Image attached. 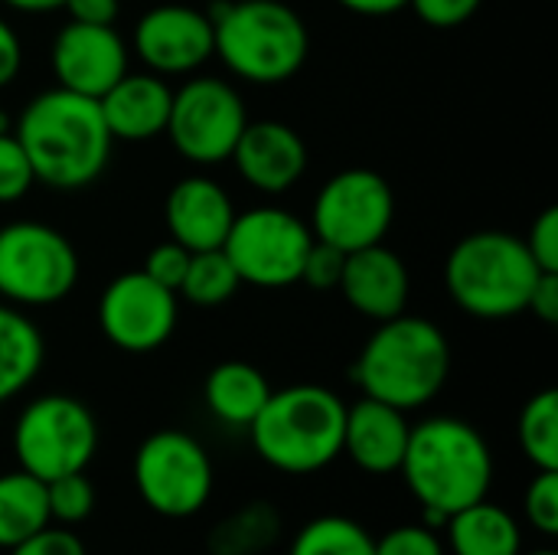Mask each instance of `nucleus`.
<instances>
[{
	"label": "nucleus",
	"mask_w": 558,
	"mask_h": 555,
	"mask_svg": "<svg viewBox=\"0 0 558 555\" xmlns=\"http://www.w3.org/2000/svg\"><path fill=\"white\" fill-rule=\"evenodd\" d=\"M78 281L75 245L46 222L0 226V301L13 307H49Z\"/></svg>",
	"instance_id": "8"
},
{
	"label": "nucleus",
	"mask_w": 558,
	"mask_h": 555,
	"mask_svg": "<svg viewBox=\"0 0 558 555\" xmlns=\"http://www.w3.org/2000/svg\"><path fill=\"white\" fill-rule=\"evenodd\" d=\"M448 373L451 343L445 330L412 314L379 321L350 370L363 396L402 412L428 406L445 389Z\"/></svg>",
	"instance_id": "2"
},
{
	"label": "nucleus",
	"mask_w": 558,
	"mask_h": 555,
	"mask_svg": "<svg viewBox=\"0 0 558 555\" xmlns=\"http://www.w3.org/2000/svg\"><path fill=\"white\" fill-rule=\"evenodd\" d=\"M543 268L526 239L484 229L464 236L445 262V288L451 301L477 321H510L530 307V294Z\"/></svg>",
	"instance_id": "6"
},
{
	"label": "nucleus",
	"mask_w": 558,
	"mask_h": 555,
	"mask_svg": "<svg viewBox=\"0 0 558 555\" xmlns=\"http://www.w3.org/2000/svg\"><path fill=\"white\" fill-rule=\"evenodd\" d=\"M190 258H193V252L186 245H180V242L170 239V242H160L157 249H150V255H147V262H144L141 272L147 278H154L157 285H163L170 291H180L183 275L190 268Z\"/></svg>",
	"instance_id": "34"
},
{
	"label": "nucleus",
	"mask_w": 558,
	"mask_h": 555,
	"mask_svg": "<svg viewBox=\"0 0 558 555\" xmlns=\"http://www.w3.org/2000/svg\"><path fill=\"white\" fill-rule=\"evenodd\" d=\"M281 536V517L271 504H248L219 520L209 533L213 555H262Z\"/></svg>",
	"instance_id": "25"
},
{
	"label": "nucleus",
	"mask_w": 558,
	"mask_h": 555,
	"mask_svg": "<svg viewBox=\"0 0 558 555\" xmlns=\"http://www.w3.org/2000/svg\"><path fill=\"white\" fill-rule=\"evenodd\" d=\"M530 555H556L553 550H536V553H530Z\"/></svg>",
	"instance_id": "43"
},
{
	"label": "nucleus",
	"mask_w": 558,
	"mask_h": 555,
	"mask_svg": "<svg viewBox=\"0 0 558 555\" xmlns=\"http://www.w3.org/2000/svg\"><path fill=\"white\" fill-rule=\"evenodd\" d=\"M445 533L454 555H523V530L517 517L487 497L451 514Z\"/></svg>",
	"instance_id": "22"
},
{
	"label": "nucleus",
	"mask_w": 558,
	"mask_h": 555,
	"mask_svg": "<svg viewBox=\"0 0 558 555\" xmlns=\"http://www.w3.org/2000/svg\"><path fill=\"white\" fill-rule=\"evenodd\" d=\"M343 265H347V252L343 249L314 239L311 249H307L304 268H301V281L307 288H314V291H337L340 278H343Z\"/></svg>",
	"instance_id": "32"
},
{
	"label": "nucleus",
	"mask_w": 558,
	"mask_h": 555,
	"mask_svg": "<svg viewBox=\"0 0 558 555\" xmlns=\"http://www.w3.org/2000/svg\"><path fill=\"white\" fill-rule=\"evenodd\" d=\"M173 88L157 72H124L101 98V118L114 141H154L167 131Z\"/></svg>",
	"instance_id": "20"
},
{
	"label": "nucleus",
	"mask_w": 558,
	"mask_h": 555,
	"mask_svg": "<svg viewBox=\"0 0 558 555\" xmlns=\"http://www.w3.org/2000/svg\"><path fill=\"white\" fill-rule=\"evenodd\" d=\"M523 514L536 533L556 536L558 533V471H536L523 494Z\"/></svg>",
	"instance_id": "31"
},
{
	"label": "nucleus",
	"mask_w": 558,
	"mask_h": 555,
	"mask_svg": "<svg viewBox=\"0 0 558 555\" xmlns=\"http://www.w3.org/2000/svg\"><path fill=\"white\" fill-rule=\"evenodd\" d=\"M347 402L324 386L271 389L248 425L255 455L281 474H317L343 455Z\"/></svg>",
	"instance_id": "4"
},
{
	"label": "nucleus",
	"mask_w": 558,
	"mask_h": 555,
	"mask_svg": "<svg viewBox=\"0 0 558 555\" xmlns=\"http://www.w3.org/2000/svg\"><path fill=\"white\" fill-rule=\"evenodd\" d=\"M526 249L543 272H558V209L549 206L536 216L526 236Z\"/></svg>",
	"instance_id": "36"
},
{
	"label": "nucleus",
	"mask_w": 558,
	"mask_h": 555,
	"mask_svg": "<svg viewBox=\"0 0 558 555\" xmlns=\"http://www.w3.org/2000/svg\"><path fill=\"white\" fill-rule=\"evenodd\" d=\"M213 484L216 471L206 448L180 429L147 435L134 455V487L163 520H190L199 514L213 497Z\"/></svg>",
	"instance_id": "9"
},
{
	"label": "nucleus",
	"mask_w": 558,
	"mask_h": 555,
	"mask_svg": "<svg viewBox=\"0 0 558 555\" xmlns=\"http://www.w3.org/2000/svg\"><path fill=\"white\" fill-rule=\"evenodd\" d=\"M3 3L20 13H52V10H62L65 0H3Z\"/></svg>",
	"instance_id": "42"
},
{
	"label": "nucleus",
	"mask_w": 558,
	"mask_h": 555,
	"mask_svg": "<svg viewBox=\"0 0 558 555\" xmlns=\"http://www.w3.org/2000/svg\"><path fill=\"white\" fill-rule=\"evenodd\" d=\"M314 232L304 219L281 206H258L235 213V222L222 242L242 285L255 288H288L301 281V268Z\"/></svg>",
	"instance_id": "10"
},
{
	"label": "nucleus",
	"mask_w": 558,
	"mask_h": 555,
	"mask_svg": "<svg viewBox=\"0 0 558 555\" xmlns=\"http://www.w3.org/2000/svg\"><path fill=\"white\" fill-rule=\"evenodd\" d=\"M396 196L383 173L369 167H350L330 177L311 209V232L343 252L376 245L392 229Z\"/></svg>",
	"instance_id": "12"
},
{
	"label": "nucleus",
	"mask_w": 558,
	"mask_h": 555,
	"mask_svg": "<svg viewBox=\"0 0 558 555\" xmlns=\"http://www.w3.org/2000/svg\"><path fill=\"white\" fill-rule=\"evenodd\" d=\"M517 438L536 471H558V393H536L517 422Z\"/></svg>",
	"instance_id": "26"
},
{
	"label": "nucleus",
	"mask_w": 558,
	"mask_h": 555,
	"mask_svg": "<svg viewBox=\"0 0 558 555\" xmlns=\"http://www.w3.org/2000/svg\"><path fill=\"white\" fill-rule=\"evenodd\" d=\"M62 10L75 23H92V26H114L121 0H65Z\"/></svg>",
	"instance_id": "38"
},
{
	"label": "nucleus",
	"mask_w": 558,
	"mask_h": 555,
	"mask_svg": "<svg viewBox=\"0 0 558 555\" xmlns=\"http://www.w3.org/2000/svg\"><path fill=\"white\" fill-rule=\"evenodd\" d=\"M13 134L29 157L36 183L52 190L92 186L105 173L114 144L98 98L59 85L36 95L20 111Z\"/></svg>",
	"instance_id": "1"
},
{
	"label": "nucleus",
	"mask_w": 558,
	"mask_h": 555,
	"mask_svg": "<svg viewBox=\"0 0 558 555\" xmlns=\"http://www.w3.org/2000/svg\"><path fill=\"white\" fill-rule=\"evenodd\" d=\"M52 75L59 88L101 98L128 72V46L114 26L69 20L52 39Z\"/></svg>",
	"instance_id": "15"
},
{
	"label": "nucleus",
	"mask_w": 558,
	"mask_h": 555,
	"mask_svg": "<svg viewBox=\"0 0 558 555\" xmlns=\"http://www.w3.org/2000/svg\"><path fill=\"white\" fill-rule=\"evenodd\" d=\"M43 357L46 343L39 327L20 307L0 301V406L39 376Z\"/></svg>",
	"instance_id": "23"
},
{
	"label": "nucleus",
	"mask_w": 558,
	"mask_h": 555,
	"mask_svg": "<svg viewBox=\"0 0 558 555\" xmlns=\"http://www.w3.org/2000/svg\"><path fill=\"white\" fill-rule=\"evenodd\" d=\"M46 500H49V517L59 527H75L85 523L95 510V487L85 478V471L56 478L46 484Z\"/></svg>",
	"instance_id": "29"
},
{
	"label": "nucleus",
	"mask_w": 558,
	"mask_h": 555,
	"mask_svg": "<svg viewBox=\"0 0 558 555\" xmlns=\"http://www.w3.org/2000/svg\"><path fill=\"white\" fill-rule=\"evenodd\" d=\"M245 124L248 114L242 95L222 79L199 75L173 92L163 134H170L177 154L190 164L213 167L232 157V147Z\"/></svg>",
	"instance_id": "11"
},
{
	"label": "nucleus",
	"mask_w": 558,
	"mask_h": 555,
	"mask_svg": "<svg viewBox=\"0 0 558 555\" xmlns=\"http://www.w3.org/2000/svg\"><path fill=\"white\" fill-rule=\"evenodd\" d=\"M337 3L360 16H392L409 7V0H337Z\"/></svg>",
	"instance_id": "41"
},
{
	"label": "nucleus",
	"mask_w": 558,
	"mask_h": 555,
	"mask_svg": "<svg viewBox=\"0 0 558 555\" xmlns=\"http://www.w3.org/2000/svg\"><path fill=\"white\" fill-rule=\"evenodd\" d=\"M376 555H445V543L438 540V530H428L425 523H409L383 533L376 540Z\"/></svg>",
	"instance_id": "33"
},
{
	"label": "nucleus",
	"mask_w": 558,
	"mask_h": 555,
	"mask_svg": "<svg viewBox=\"0 0 558 555\" xmlns=\"http://www.w3.org/2000/svg\"><path fill=\"white\" fill-rule=\"evenodd\" d=\"M239 177L258 193H288L307 170V144L281 121H248L232 157Z\"/></svg>",
	"instance_id": "16"
},
{
	"label": "nucleus",
	"mask_w": 558,
	"mask_h": 555,
	"mask_svg": "<svg viewBox=\"0 0 558 555\" xmlns=\"http://www.w3.org/2000/svg\"><path fill=\"white\" fill-rule=\"evenodd\" d=\"M134 49L157 75H190L213 59V23L203 10L160 3L137 20Z\"/></svg>",
	"instance_id": "14"
},
{
	"label": "nucleus",
	"mask_w": 558,
	"mask_h": 555,
	"mask_svg": "<svg viewBox=\"0 0 558 555\" xmlns=\"http://www.w3.org/2000/svg\"><path fill=\"white\" fill-rule=\"evenodd\" d=\"M399 471L422 510L451 517L490 494L494 455L471 422L435 415L412 425Z\"/></svg>",
	"instance_id": "3"
},
{
	"label": "nucleus",
	"mask_w": 558,
	"mask_h": 555,
	"mask_svg": "<svg viewBox=\"0 0 558 555\" xmlns=\"http://www.w3.org/2000/svg\"><path fill=\"white\" fill-rule=\"evenodd\" d=\"M288 555H376V540L356 520L327 514L298 533Z\"/></svg>",
	"instance_id": "27"
},
{
	"label": "nucleus",
	"mask_w": 558,
	"mask_h": 555,
	"mask_svg": "<svg viewBox=\"0 0 558 555\" xmlns=\"http://www.w3.org/2000/svg\"><path fill=\"white\" fill-rule=\"evenodd\" d=\"M409 268L405 262L386 249L383 242L347 252V265H343V278H340V294L343 301L369 317V321H389L405 314L409 307Z\"/></svg>",
	"instance_id": "17"
},
{
	"label": "nucleus",
	"mask_w": 558,
	"mask_h": 555,
	"mask_svg": "<svg viewBox=\"0 0 558 555\" xmlns=\"http://www.w3.org/2000/svg\"><path fill=\"white\" fill-rule=\"evenodd\" d=\"M239 285L242 278L235 275L229 255L222 249H209V252H193L177 294H183L190 304H199V307H219L239 291Z\"/></svg>",
	"instance_id": "28"
},
{
	"label": "nucleus",
	"mask_w": 558,
	"mask_h": 555,
	"mask_svg": "<svg viewBox=\"0 0 558 555\" xmlns=\"http://www.w3.org/2000/svg\"><path fill=\"white\" fill-rule=\"evenodd\" d=\"M271 396V383L265 373L245 360H226L209 370L203 399L213 419H219L229 429H248L262 406Z\"/></svg>",
	"instance_id": "21"
},
{
	"label": "nucleus",
	"mask_w": 558,
	"mask_h": 555,
	"mask_svg": "<svg viewBox=\"0 0 558 555\" xmlns=\"http://www.w3.org/2000/svg\"><path fill=\"white\" fill-rule=\"evenodd\" d=\"M481 3L484 0H409L415 16L425 20L428 26H438V29H451V26L468 23L481 10Z\"/></svg>",
	"instance_id": "37"
},
{
	"label": "nucleus",
	"mask_w": 558,
	"mask_h": 555,
	"mask_svg": "<svg viewBox=\"0 0 558 555\" xmlns=\"http://www.w3.org/2000/svg\"><path fill=\"white\" fill-rule=\"evenodd\" d=\"M177 291L157 285L144 272H124L101 291L98 327L105 340L124 353L160 350L177 330Z\"/></svg>",
	"instance_id": "13"
},
{
	"label": "nucleus",
	"mask_w": 558,
	"mask_h": 555,
	"mask_svg": "<svg viewBox=\"0 0 558 555\" xmlns=\"http://www.w3.org/2000/svg\"><path fill=\"white\" fill-rule=\"evenodd\" d=\"M95 451L98 422L92 409L62 393L33 399L13 425V455L20 468L46 484L85 471Z\"/></svg>",
	"instance_id": "7"
},
{
	"label": "nucleus",
	"mask_w": 558,
	"mask_h": 555,
	"mask_svg": "<svg viewBox=\"0 0 558 555\" xmlns=\"http://www.w3.org/2000/svg\"><path fill=\"white\" fill-rule=\"evenodd\" d=\"M163 219L173 242L186 245L190 252H209V249H222L235 222V206L216 180L193 173L183 177L167 193Z\"/></svg>",
	"instance_id": "18"
},
{
	"label": "nucleus",
	"mask_w": 558,
	"mask_h": 555,
	"mask_svg": "<svg viewBox=\"0 0 558 555\" xmlns=\"http://www.w3.org/2000/svg\"><path fill=\"white\" fill-rule=\"evenodd\" d=\"M36 183V173L29 167V157L13 131L0 134V203L23 200Z\"/></svg>",
	"instance_id": "30"
},
{
	"label": "nucleus",
	"mask_w": 558,
	"mask_h": 555,
	"mask_svg": "<svg viewBox=\"0 0 558 555\" xmlns=\"http://www.w3.org/2000/svg\"><path fill=\"white\" fill-rule=\"evenodd\" d=\"M543 324H556L558 321V272H543L533 294H530V307Z\"/></svg>",
	"instance_id": "39"
},
{
	"label": "nucleus",
	"mask_w": 558,
	"mask_h": 555,
	"mask_svg": "<svg viewBox=\"0 0 558 555\" xmlns=\"http://www.w3.org/2000/svg\"><path fill=\"white\" fill-rule=\"evenodd\" d=\"M23 65V46L20 36L13 33V26L0 16V88H7Z\"/></svg>",
	"instance_id": "40"
},
{
	"label": "nucleus",
	"mask_w": 558,
	"mask_h": 555,
	"mask_svg": "<svg viewBox=\"0 0 558 555\" xmlns=\"http://www.w3.org/2000/svg\"><path fill=\"white\" fill-rule=\"evenodd\" d=\"M10 555H88L85 543L72 533V527H59L49 523L39 533H33L29 540H23L20 546H13Z\"/></svg>",
	"instance_id": "35"
},
{
	"label": "nucleus",
	"mask_w": 558,
	"mask_h": 555,
	"mask_svg": "<svg viewBox=\"0 0 558 555\" xmlns=\"http://www.w3.org/2000/svg\"><path fill=\"white\" fill-rule=\"evenodd\" d=\"M206 16L213 23V56L242 82L278 85L307 62V26L284 0H219Z\"/></svg>",
	"instance_id": "5"
},
{
	"label": "nucleus",
	"mask_w": 558,
	"mask_h": 555,
	"mask_svg": "<svg viewBox=\"0 0 558 555\" xmlns=\"http://www.w3.org/2000/svg\"><path fill=\"white\" fill-rule=\"evenodd\" d=\"M409 432L412 425L402 409L363 396L356 406H347L343 455H350V461L366 474H396L405 458Z\"/></svg>",
	"instance_id": "19"
},
{
	"label": "nucleus",
	"mask_w": 558,
	"mask_h": 555,
	"mask_svg": "<svg viewBox=\"0 0 558 555\" xmlns=\"http://www.w3.org/2000/svg\"><path fill=\"white\" fill-rule=\"evenodd\" d=\"M49 523L46 481L26 474L23 468L0 474V550L10 553Z\"/></svg>",
	"instance_id": "24"
}]
</instances>
